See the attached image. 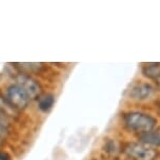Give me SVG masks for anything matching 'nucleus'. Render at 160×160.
<instances>
[{"instance_id":"nucleus-1","label":"nucleus","mask_w":160,"mask_h":160,"mask_svg":"<svg viewBox=\"0 0 160 160\" xmlns=\"http://www.w3.org/2000/svg\"><path fill=\"white\" fill-rule=\"evenodd\" d=\"M159 125V118L156 112H152L143 107H133L123 110L120 114V126L123 132L135 138Z\"/></svg>"},{"instance_id":"nucleus-2","label":"nucleus","mask_w":160,"mask_h":160,"mask_svg":"<svg viewBox=\"0 0 160 160\" xmlns=\"http://www.w3.org/2000/svg\"><path fill=\"white\" fill-rule=\"evenodd\" d=\"M160 93L155 84L146 80L133 82L124 93V98L133 107H146L158 102Z\"/></svg>"},{"instance_id":"nucleus-3","label":"nucleus","mask_w":160,"mask_h":160,"mask_svg":"<svg viewBox=\"0 0 160 160\" xmlns=\"http://www.w3.org/2000/svg\"><path fill=\"white\" fill-rule=\"evenodd\" d=\"M0 98H1L2 102H4L8 113L10 111L14 113L23 112L30 107L32 102L25 90L14 82L4 87V90L0 95Z\"/></svg>"},{"instance_id":"nucleus-4","label":"nucleus","mask_w":160,"mask_h":160,"mask_svg":"<svg viewBox=\"0 0 160 160\" xmlns=\"http://www.w3.org/2000/svg\"><path fill=\"white\" fill-rule=\"evenodd\" d=\"M122 155L128 160H158L160 151L138 140H129L123 142Z\"/></svg>"},{"instance_id":"nucleus-5","label":"nucleus","mask_w":160,"mask_h":160,"mask_svg":"<svg viewBox=\"0 0 160 160\" xmlns=\"http://www.w3.org/2000/svg\"><path fill=\"white\" fill-rule=\"evenodd\" d=\"M14 83H16L26 92L31 101H36L43 93V87L41 83L31 74L17 71L14 77Z\"/></svg>"},{"instance_id":"nucleus-6","label":"nucleus","mask_w":160,"mask_h":160,"mask_svg":"<svg viewBox=\"0 0 160 160\" xmlns=\"http://www.w3.org/2000/svg\"><path fill=\"white\" fill-rule=\"evenodd\" d=\"M123 141H120L115 137L104 138L101 146V152L103 158L108 160H116L122 155Z\"/></svg>"},{"instance_id":"nucleus-7","label":"nucleus","mask_w":160,"mask_h":160,"mask_svg":"<svg viewBox=\"0 0 160 160\" xmlns=\"http://www.w3.org/2000/svg\"><path fill=\"white\" fill-rule=\"evenodd\" d=\"M136 140L160 151V125L157 126L155 129L151 130L150 132L146 133V134L138 136L136 138Z\"/></svg>"},{"instance_id":"nucleus-8","label":"nucleus","mask_w":160,"mask_h":160,"mask_svg":"<svg viewBox=\"0 0 160 160\" xmlns=\"http://www.w3.org/2000/svg\"><path fill=\"white\" fill-rule=\"evenodd\" d=\"M36 102H37V109L42 113H47L55 105L56 96L52 92H43L36 99Z\"/></svg>"},{"instance_id":"nucleus-9","label":"nucleus","mask_w":160,"mask_h":160,"mask_svg":"<svg viewBox=\"0 0 160 160\" xmlns=\"http://www.w3.org/2000/svg\"><path fill=\"white\" fill-rule=\"evenodd\" d=\"M13 65L17 69V71L31 75L40 74L47 68V66L43 63H14Z\"/></svg>"},{"instance_id":"nucleus-10","label":"nucleus","mask_w":160,"mask_h":160,"mask_svg":"<svg viewBox=\"0 0 160 160\" xmlns=\"http://www.w3.org/2000/svg\"><path fill=\"white\" fill-rule=\"evenodd\" d=\"M141 74L146 81L154 82L160 75V63H146V64H142Z\"/></svg>"},{"instance_id":"nucleus-11","label":"nucleus","mask_w":160,"mask_h":160,"mask_svg":"<svg viewBox=\"0 0 160 160\" xmlns=\"http://www.w3.org/2000/svg\"><path fill=\"white\" fill-rule=\"evenodd\" d=\"M12 119H13V117H12L11 114L0 107V128L11 131L12 127H13V120Z\"/></svg>"},{"instance_id":"nucleus-12","label":"nucleus","mask_w":160,"mask_h":160,"mask_svg":"<svg viewBox=\"0 0 160 160\" xmlns=\"http://www.w3.org/2000/svg\"><path fill=\"white\" fill-rule=\"evenodd\" d=\"M10 133H11L10 130L0 128V144H1L5 139H7V137L8 136V134H10Z\"/></svg>"},{"instance_id":"nucleus-13","label":"nucleus","mask_w":160,"mask_h":160,"mask_svg":"<svg viewBox=\"0 0 160 160\" xmlns=\"http://www.w3.org/2000/svg\"><path fill=\"white\" fill-rule=\"evenodd\" d=\"M0 160H13V158L7 150L0 149Z\"/></svg>"},{"instance_id":"nucleus-14","label":"nucleus","mask_w":160,"mask_h":160,"mask_svg":"<svg viewBox=\"0 0 160 160\" xmlns=\"http://www.w3.org/2000/svg\"><path fill=\"white\" fill-rule=\"evenodd\" d=\"M155 106H156V109H155V112H156V114L158 116H160V98L158 99V102H156L155 104Z\"/></svg>"},{"instance_id":"nucleus-15","label":"nucleus","mask_w":160,"mask_h":160,"mask_svg":"<svg viewBox=\"0 0 160 160\" xmlns=\"http://www.w3.org/2000/svg\"><path fill=\"white\" fill-rule=\"evenodd\" d=\"M154 84H155V86H156V88L157 89H158V91H159V93H160V75H159V77L158 78H156V80L155 81H154V82H153Z\"/></svg>"},{"instance_id":"nucleus-16","label":"nucleus","mask_w":160,"mask_h":160,"mask_svg":"<svg viewBox=\"0 0 160 160\" xmlns=\"http://www.w3.org/2000/svg\"><path fill=\"white\" fill-rule=\"evenodd\" d=\"M91 160H108V159H105V158H92Z\"/></svg>"}]
</instances>
